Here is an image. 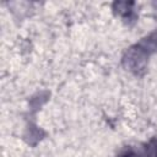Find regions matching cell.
<instances>
[{
	"label": "cell",
	"instance_id": "cell-1",
	"mask_svg": "<svg viewBox=\"0 0 157 157\" xmlns=\"http://www.w3.org/2000/svg\"><path fill=\"white\" fill-rule=\"evenodd\" d=\"M118 157H136V153L132 151V150H126V151H124V152H121Z\"/></svg>",
	"mask_w": 157,
	"mask_h": 157
}]
</instances>
